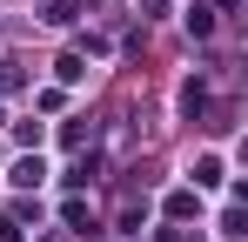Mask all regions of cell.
I'll list each match as a JSON object with an SVG mask.
<instances>
[{
	"label": "cell",
	"instance_id": "1",
	"mask_svg": "<svg viewBox=\"0 0 248 242\" xmlns=\"http://www.w3.org/2000/svg\"><path fill=\"white\" fill-rule=\"evenodd\" d=\"M41 175H47L41 161H14V182H20V189H34V182H41Z\"/></svg>",
	"mask_w": 248,
	"mask_h": 242
}]
</instances>
